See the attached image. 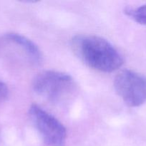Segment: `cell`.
<instances>
[{
  "label": "cell",
  "mask_w": 146,
  "mask_h": 146,
  "mask_svg": "<svg viewBox=\"0 0 146 146\" xmlns=\"http://www.w3.org/2000/svg\"><path fill=\"white\" fill-rule=\"evenodd\" d=\"M0 41L27 65L38 66L42 61V54L38 46L24 36L8 33L1 36Z\"/></svg>",
  "instance_id": "5b68a950"
},
{
  "label": "cell",
  "mask_w": 146,
  "mask_h": 146,
  "mask_svg": "<svg viewBox=\"0 0 146 146\" xmlns=\"http://www.w3.org/2000/svg\"><path fill=\"white\" fill-rule=\"evenodd\" d=\"M114 88L123 102L135 108L146 103V76L131 70H123L114 79Z\"/></svg>",
  "instance_id": "277c9868"
},
{
  "label": "cell",
  "mask_w": 146,
  "mask_h": 146,
  "mask_svg": "<svg viewBox=\"0 0 146 146\" xmlns=\"http://www.w3.org/2000/svg\"><path fill=\"white\" fill-rule=\"evenodd\" d=\"M124 12L126 16L134 21L146 26V4L136 7H127Z\"/></svg>",
  "instance_id": "8992f818"
},
{
  "label": "cell",
  "mask_w": 146,
  "mask_h": 146,
  "mask_svg": "<svg viewBox=\"0 0 146 146\" xmlns=\"http://www.w3.org/2000/svg\"><path fill=\"white\" fill-rule=\"evenodd\" d=\"M31 86L37 95L57 105L65 102L76 89V84L71 76L52 70L38 74Z\"/></svg>",
  "instance_id": "7a4b0ae2"
},
{
  "label": "cell",
  "mask_w": 146,
  "mask_h": 146,
  "mask_svg": "<svg viewBox=\"0 0 146 146\" xmlns=\"http://www.w3.org/2000/svg\"><path fill=\"white\" fill-rule=\"evenodd\" d=\"M70 45L80 61L100 72H114L123 64V57L118 50L98 36L76 35L72 38Z\"/></svg>",
  "instance_id": "6da1fadb"
},
{
  "label": "cell",
  "mask_w": 146,
  "mask_h": 146,
  "mask_svg": "<svg viewBox=\"0 0 146 146\" xmlns=\"http://www.w3.org/2000/svg\"><path fill=\"white\" fill-rule=\"evenodd\" d=\"M30 122L44 143L48 146H64L67 130L57 118L37 104L28 110Z\"/></svg>",
  "instance_id": "3957f363"
},
{
  "label": "cell",
  "mask_w": 146,
  "mask_h": 146,
  "mask_svg": "<svg viewBox=\"0 0 146 146\" xmlns=\"http://www.w3.org/2000/svg\"><path fill=\"white\" fill-rule=\"evenodd\" d=\"M9 88L6 84L0 81V104L6 101L9 96Z\"/></svg>",
  "instance_id": "52a82bcc"
}]
</instances>
